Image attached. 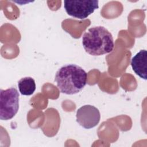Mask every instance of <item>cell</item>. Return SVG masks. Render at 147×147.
<instances>
[{
	"instance_id": "obj_7",
	"label": "cell",
	"mask_w": 147,
	"mask_h": 147,
	"mask_svg": "<svg viewBox=\"0 0 147 147\" xmlns=\"http://www.w3.org/2000/svg\"><path fill=\"white\" fill-rule=\"evenodd\" d=\"M20 93L23 95H31L36 90V83L31 77L21 78L18 82Z\"/></svg>"
},
{
	"instance_id": "obj_3",
	"label": "cell",
	"mask_w": 147,
	"mask_h": 147,
	"mask_svg": "<svg viewBox=\"0 0 147 147\" xmlns=\"http://www.w3.org/2000/svg\"><path fill=\"white\" fill-rule=\"evenodd\" d=\"M19 109V94L16 88L0 90V119L13 118Z\"/></svg>"
},
{
	"instance_id": "obj_6",
	"label": "cell",
	"mask_w": 147,
	"mask_h": 147,
	"mask_svg": "<svg viewBox=\"0 0 147 147\" xmlns=\"http://www.w3.org/2000/svg\"><path fill=\"white\" fill-rule=\"evenodd\" d=\"M130 64L134 72L141 78L146 80L147 75V52L145 49L140 50L134 56Z\"/></svg>"
},
{
	"instance_id": "obj_2",
	"label": "cell",
	"mask_w": 147,
	"mask_h": 147,
	"mask_svg": "<svg viewBox=\"0 0 147 147\" xmlns=\"http://www.w3.org/2000/svg\"><path fill=\"white\" fill-rule=\"evenodd\" d=\"M82 45L87 53L94 56L109 53L114 47L111 33L102 26L88 29L83 35Z\"/></svg>"
},
{
	"instance_id": "obj_5",
	"label": "cell",
	"mask_w": 147,
	"mask_h": 147,
	"mask_svg": "<svg viewBox=\"0 0 147 147\" xmlns=\"http://www.w3.org/2000/svg\"><path fill=\"white\" fill-rule=\"evenodd\" d=\"M76 121L83 127L90 129L96 126L99 122V110L94 106L86 105L77 110Z\"/></svg>"
},
{
	"instance_id": "obj_4",
	"label": "cell",
	"mask_w": 147,
	"mask_h": 147,
	"mask_svg": "<svg viewBox=\"0 0 147 147\" xmlns=\"http://www.w3.org/2000/svg\"><path fill=\"white\" fill-rule=\"evenodd\" d=\"M98 3L97 0H65L64 1V7L69 16L84 20L98 9Z\"/></svg>"
},
{
	"instance_id": "obj_1",
	"label": "cell",
	"mask_w": 147,
	"mask_h": 147,
	"mask_svg": "<svg viewBox=\"0 0 147 147\" xmlns=\"http://www.w3.org/2000/svg\"><path fill=\"white\" fill-rule=\"evenodd\" d=\"M87 75L80 66L69 64L62 66L55 75V81L61 92L74 95L81 91L87 83Z\"/></svg>"
}]
</instances>
